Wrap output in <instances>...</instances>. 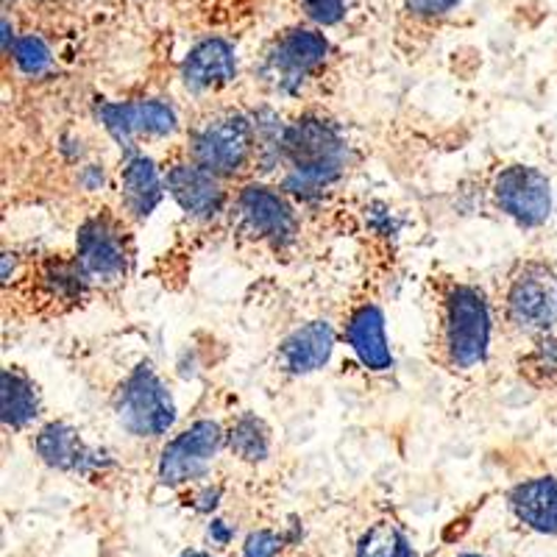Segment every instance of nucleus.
<instances>
[{"instance_id":"obj_1","label":"nucleus","mask_w":557,"mask_h":557,"mask_svg":"<svg viewBox=\"0 0 557 557\" xmlns=\"http://www.w3.org/2000/svg\"><path fill=\"white\" fill-rule=\"evenodd\" d=\"M282 153L293 165L285 187L298 196H312V193H321L323 187L337 182L341 173L346 171L348 159L346 139L341 137L335 123L312 117V114L285 128Z\"/></svg>"},{"instance_id":"obj_2","label":"nucleus","mask_w":557,"mask_h":557,"mask_svg":"<svg viewBox=\"0 0 557 557\" xmlns=\"http://www.w3.org/2000/svg\"><path fill=\"white\" fill-rule=\"evenodd\" d=\"M491 343V312L476 287L457 285L446 296L444 351L446 362L457 371H469L487 357Z\"/></svg>"},{"instance_id":"obj_3","label":"nucleus","mask_w":557,"mask_h":557,"mask_svg":"<svg viewBox=\"0 0 557 557\" xmlns=\"http://www.w3.org/2000/svg\"><path fill=\"white\" fill-rule=\"evenodd\" d=\"M507 321L524 335L544 337L557 326V271L544 260H527L510 276Z\"/></svg>"},{"instance_id":"obj_4","label":"nucleus","mask_w":557,"mask_h":557,"mask_svg":"<svg viewBox=\"0 0 557 557\" xmlns=\"http://www.w3.org/2000/svg\"><path fill=\"white\" fill-rule=\"evenodd\" d=\"M117 418L137 437H159L176 424V405H173L171 391L159 380L151 362L134 368L123 382L121 396H117Z\"/></svg>"},{"instance_id":"obj_5","label":"nucleus","mask_w":557,"mask_h":557,"mask_svg":"<svg viewBox=\"0 0 557 557\" xmlns=\"http://www.w3.org/2000/svg\"><path fill=\"white\" fill-rule=\"evenodd\" d=\"M253 139L251 117L240 112L218 114L193 137V162L218 178L235 176L251 159Z\"/></svg>"},{"instance_id":"obj_6","label":"nucleus","mask_w":557,"mask_h":557,"mask_svg":"<svg viewBox=\"0 0 557 557\" xmlns=\"http://www.w3.org/2000/svg\"><path fill=\"white\" fill-rule=\"evenodd\" d=\"M494 196L502 212L524 228L544 226L552 215V184L539 168H505L494 182Z\"/></svg>"},{"instance_id":"obj_7","label":"nucleus","mask_w":557,"mask_h":557,"mask_svg":"<svg viewBox=\"0 0 557 557\" xmlns=\"http://www.w3.org/2000/svg\"><path fill=\"white\" fill-rule=\"evenodd\" d=\"M330 45L321 34L296 28L271 48L265 59V78L278 92H296L326 59Z\"/></svg>"},{"instance_id":"obj_8","label":"nucleus","mask_w":557,"mask_h":557,"mask_svg":"<svg viewBox=\"0 0 557 557\" xmlns=\"http://www.w3.org/2000/svg\"><path fill=\"white\" fill-rule=\"evenodd\" d=\"M223 437L226 435L215 421H196L182 435L173 437L159 460L162 485H184L201 476L223 446Z\"/></svg>"},{"instance_id":"obj_9","label":"nucleus","mask_w":557,"mask_h":557,"mask_svg":"<svg viewBox=\"0 0 557 557\" xmlns=\"http://www.w3.org/2000/svg\"><path fill=\"white\" fill-rule=\"evenodd\" d=\"M78 260L76 265L87 276V282H101L114 285L121 282L128 271V253L123 246V237L112 221L107 218H89L78 228Z\"/></svg>"},{"instance_id":"obj_10","label":"nucleus","mask_w":557,"mask_h":557,"mask_svg":"<svg viewBox=\"0 0 557 557\" xmlns=\"http://www.w3.org/2000/svg\"><path fill=\"white\" fill-rule=\"evenodd\" d=\"M237 215L243 228L257 240H265L276 248H285L296 240L298 223L290 203L262 184H248L237 198Z\"/></svg>"},{"instance_id":"obj_11","label":"nucleus","mask_w":557,"mask_h":557,"mask_svg":"<svg viewBox=\"0 0 557 557\" xmlns=\"http://www.w3.org/2000/svg\"><path fill=\"white\" fill-rule=\"evenodd\" d=\"M98 114H101L107 132L123 148H132L134 139L143 137V134H148V137H168L178 126L176 112L162 101L103 103Z\"/></svg>"},{"instance_id":"obj_12","label":"nucleus","mask_w":557,"mask_h":557,"mask_svg":"<svg viewBox=\"0 0 557 557\" xmlns=\"http://www.w3.org/2000/svg\"><path fill=\"white\" fill-rule=\"evenodd\" d=\"M165 187L168 193L176 198L178 207H182L190 218H196V221L215 218L223 209V201H226L221 178H218L215 173L203 171L196 162L173 165L171 171H168Z\"/></svg>"},{"instance_id":"obj_13","label":"nucleus","mask_w":557,"mask_h":557,"mask_svg":"<svg viewBox=\"0 0 557 557\" xmlns=\"http://www.w3.org/2000/svg\"><path fill=\"white\" fill-rule=\"evenodd\" d=\"M335 351V330L326 321H310L298 326L285 343L278 346V368L293 376H305L321 371Z\"/></svg>"},{"instance_id":"obj_14","label":"nucleus","mask_w":557,"mask_h":557,"mask_svg":"<svg viewBox=\"0 0 557 557\" xmlns=\"http://www.w3.org/2000/svg\"><path fill=\"white\" fill-rule=\"evenodd\" d=\"M237 76V57L235 48L223 39H203L187 53L182 64L184 84L196 92L215 89L228 84Z\"/></svg>"},{"instance_id":"obj_15","label":"nucleus","mask_w":557,"mask_h":557,"mask_svg":"<svg viewBox=\"0 0 557 557\" xmlns=\"http://www.w3.org/2000/svg\"><path fill=\"white\" fill-rule=\"evenodd\" d=\"M37 455L42 457L51 469L59 471H78L87 474L92 469H101L103 455L96 449H89L73 426L67 424H48L37 435Z\"/></svg>"},{"instance_id":"obj_16","label":"nucleus","mask_w":557,"mask_h":557,"mask_svg":"<svg viewBox=\"0 0 557 557\" xmlns=\"http://www.w3.org/2000/svg\"><path fill=\"white\" fill-rule=\"evenodd\" d=\"M510 507L516 519L532 532L555 535L557 532V480L555 476H535L513 487Z\"/></svg>"},{"instance_id":"obj_17","label":"nucleus","mask_w":557,"mask_h":557,"mask_svg":"<svg viewBox=\"0 0 557 557\" xmlns=\"http://www.w3.org/2000/svg\"><path fill=\"white\" fill-rule=\"evenodd\" d=\"M346 341L368 371H387L393 366L385 335V318H382L380 307L362 305L360 310H355V315L346 323Z\"/></svg>"},{"instance_id":"obj_18","label":"nucleus","mask_w":557,"mask_h":557,"mask_svg":"<svg viewBox=\"0 0 557 557\" xmlns=\"http://www.w3.org/2000/svg\"><path fill=\"white\" fill-rule=\"evenodd\" d=\"M123 207L132 218L146 221L165 196V184L148 157H132L123 168Z\"/></svg>"},{"instance_id":"obj_19","label":"nucleus","mask_w":557,"mask_h":557,"mask_svg":"<svg viewBox=\"0 0 557 557\" xmlns=\"http://www.w3.org/2000/svg\"><path fill=\"white\" fill-rule=\"evenodd\" d=\"M39 416L37 385L17 368H7L0 376V418L12 430H23Z\"/></svg>"},{"instance_id":"obj_20","label":"nucleus","mask_w":557,"mask_h":557,"mask_svg":"<svg viewBox=\"0 0 557 557\" xmlns=\"http://www.w3.org/2000/svg\"><path fill=\"white\" fill-rule=\"evenodd\" d=\"M357 557H416V552L393 521H376L362 532Z\"/></svg>"},{"instance_id":"obj_21","label":"nucleus","mask_w":557,"mask_h":557,"mask_svg":"<svg viewBox=\"0 0 557 557\" xmlns=\"http://www.w3.org/2000/svg\"><path fill=\"white\" fill-rule=\"evenodd\" d=\"M226 441H228V449L248 462L265 460L268 451H271V437H268L265 424H262L260 418H253V416L237 418L235 424H232V430H228Z\"/></svg>"},{"instance_id":"obj_22","label":"nucleus","mask_w":557,"mask_h":557,"mask_svg":"<svg viewBox=\"0 0 557 557\" xmlns=\"http://www.w3.org/2000/svg\"><path fill=\"white\" fill-rule=\"evenodd\" d=\"M12 57L17 67L28 76H39L51 64V51L39 37H20L12 48Z\"/></svg>"},{"instance_id":"obj_23","label":"nucleus","mask_w":557,"mask_h":557,"mask_svg":"<svg viewBox=\"0 0 557 557\" xmlns=\"http://www.w3.org/2000/svg\"><path fill=\"white\" fill-rule=\"evenodd\" d=\"M527 371L532 376H539L541 382H549L557 376V337L555 335H544L539 337L535 348H532L530 360H527Z\"/></svg>"},{"instance_id":"obj_24","label":"nucleus","mask_w":557,"mask_h":557,"mask_svg":"<svg viewBox=\"0 0 557 557\" xmlns=\"http://www.w3.org/2000/svg\"><path fill=\"white\" fill-rule=\"evenodd\" d=\"M282 544L285 539L273 530H257L246 539V546H243V557H276L282 552Z\"/></svg>"},{"instance_id":"obj_25","label":"nucleus","mask_w":557,"mask_h":557,"mask_svg":"<svg viewBox=\"0 0 557 557\" xmlns=\"http://www.w3.org/2000/svg\"><path fill=\"white\" fill-rule=\"evenodd\" d=\"M301 3H305L307 14L321 26H335L346 14V0H301Z\"/></svg>"},{"instance_id":"obj_26","label":"nucleus","mask_w":557,"mask_h":557,"mask_svg":"<svg viewBox=\"0 0 557 557\" xmlns=\"http://www.w3.org/2000/svg\"><path fill=\"white\" fill-rule=\"evenodd\" d=\"M460 0H407V9L412 14H421V17H437V14H446L457 7Z\"/></svg>"},{"instance_id":"obj_27","label":"nucleus","mask_w":557,"mask_h":557,"mask_svg":"<svg viewBox=\"0 0 557 557\" xmlns=\"http://www.w3.org/2000/svg\"><path fill=\"white\" fill-rule=\"evenodd\" d=\"M207 535H209V541H212V544L226 546L228 541H232V535H235V530H232L226 521H212V524H209Z\"/></svg>"},{"instance_id":"obj_28","label":"nucleus","mask_w":557,"mask_h":557,"mask_svg":"<svg viewBox=\"0 0 557 557\" xmlns=\"http://www.w3.org/2000/svg\"><path fill=\"white\" fill-rule=\"evenodd\" d=\"M178 557H215V555H209V552H182Z\"/></svg>"},{"instance_id":"obj_29","label":"nucleus","mask_w":557,"mask_h":557,"mask_svg":"<svg viewBox=\"0 0 557 557\" xmlns=\"http://www.w3.org/2000/svg\"><path fill=\"white\" fill-rule=\"evenodd\" d=\"M460 557H482V555H460Z\"/></svg>"}]
</instances>
